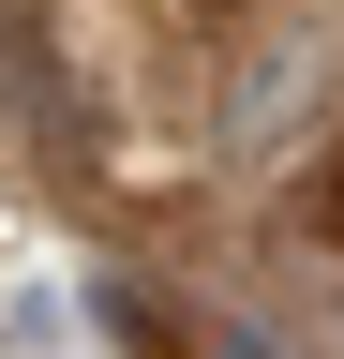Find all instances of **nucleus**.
I'll return each mask as SVG.
<instances>
[{"mask_svg":"<svg viewBox=\"0 0 344 359\" xmlns=\"http://www.w3.org/2000/svg\"><path fill=\"white\" fill-rule=\"evenodd\" d=\"M329 240H344V150H329Z\"/></svg>","mask_w":344,"mask_h":359,"instance_id":"f257e3e1","label":"nucleus"}]
</instances>
